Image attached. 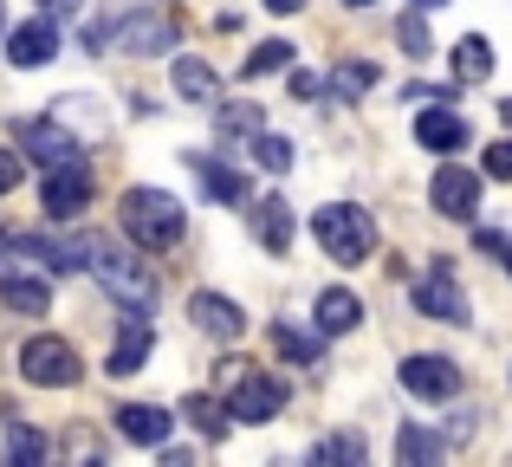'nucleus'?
Listing matches in <instances>:
<instances>
[{"label": "nucleus", "mask_w": 512, "mask_h": 467, "mask_svg": "<svg viewBox=\"0 0 512 467\" xmlns=\"http://www.w3.org/2000/svg\"><path fill=\"white\" fill-rule=\"evenodd\" d=\"M253 240H260L266 253H286L292 247V208L279 202V195H266V202L253 208Z\"/></svg>", "instance_id": "19"}, {"label": "nucleus", "mask_w": 512, "mask_h": 467, "mask_svg": "<svg viewBox=\"0 0 512 467\" xmlns=\"http://www.w3.org/2000/svg\"><path fill=\"white\" fill-rule=\"evenodd\" d=\"M175 416H182V409H175ZM175 416L156 409V403H124V409H117V429H124L137 448H163L169 429H175Z\"/></svg>", "instance_id": "12"}, {"label": "nucleus", "mask_w": 512, "mask_h": 467, "mask_svg": "<svg viewBox=\"0 0 512 467\" xmlns=\"http://www.w3.org/2000/svg\"><path fill=\"white\" fill-rule=\"evenodd\" d=\"M85 202H91V169H85V156H78V163H65V169H46V215L52 221L85 215Z\"/></svg>", "instance_id": "10"}, {"label": "nucleus", "mask_w": 512, "mask_h": 467, "mask_svg": "<svg viewBox=\"0 0 512 467\" xmlns=\"http://www.w3.org/2000/svg\"><path fill=\"white\" fill-rule=\"evenodd\" d=\"M428 202H435L448 221H474V208H480V176H474V169H461V163H441L435 182H428Z\"/></svg>", "instance_id": "9"}, {"label": "nucleus", "mask_w": 512, "mask_h": 467, "mask_svg": "<svg viewBox=\"0 0 512 467\" xmlns=\"http://www.w3.org/2000/svg\"><path fill=\"white\" fill-rule=\"evenodd\" d=\"M500 111H506V124H512V98H506V104H500Z\"/></svg>", "instance_id": "40"}, {"label": "nucleus", "mask_w": 512, "mask_h": 467, "mask_svg": "<svg viewBox=\"0 0 512 467\" xmlns=\"http://www.w3.org/2000/svg\"><path fill=\"white\" fill-rule=\"evenodd\" d=\"M266 7H273V13H299L305 0H266Z\"/></svg>", "instance_id": "37"}, {"label": "nucleus", "mask_w": 512, "mask_h": 467, "mask_svg": "<svg viewBox=\"0 0 512 467\" xmlns=\"http://www.w3.org/2000/svg\"><path fill=\"white\" fill-rule=\"evenodd\" d=\"M0 26H7V0H0Z\"/></svg>", "instance_id": "41"}, {"label": "nucleus", "mask_w": 512, "mask_h": 467, "mask_svg": "<svg viewBox=\"0 0 512 467\" xmlns=\"http://www.w3.org/2000/svg\"><path fill=\"white\" fill-rule=\"evenodd\" d=\"M454 72L467 78V85H480V78H493V46L480 33H467L461 46H454Z\"/></svg>", "instance_id": "23"}, {"label": "nucleus", "mask_w": 512, "mask_h": 467, "mask_svg": "<svg viewBox=\"0 0 512 467\" xmlns=\"http://www.w3.org/2000/svg\"><path fill=\"white\" fill-rule=\"evenodd\" d=\"M182 416L195 422V429L208 435V442H221V435H227V422H234V409H227V403H214V396H182Z\"/></svg>", "instance_id": "21"}, {"label": "nucleus", "mask_w": 512, "mask_h": 467, "mask_svg": "<svg viewBox=\"0 0 512 467\" xmlns=\"http://www.w3.org/2000/svg\"><path fill=\"white\" fill-rule=\"evenodd\" d=\"M46 435L26 429V422H7V461H46Z\"/></svg>", "instance_id": "27"}, {"label": "nucleus", "mask_w": 512, "mask_h": 467, "mask_svg": "<svg viewBox=\"0 0 512 467\" xmlns=\"http://www.w3.org/2000/svg\"><path fill=\"white\" fill-rule=\"evenodd\" d=\"M318 91H331V78H318V72H292V98H318Z\"/></svg>", "instance_id": "36"}, {"label": "nucleus", "mask_w": 512, "mask_h": 467, "mask_svg": "<svg viewBox=\"0 0 512 467\" xmlns=\"http://www.w3.org/2000/svg\"><path fill=\"white\" fill-rule=\"evenodd\" d=\"M415 137H422L428 150L448 156V150H461V143H467V124H461L454 111H441V104H422V117H415Z\"/></svg>", "instance_id": "17"}, {"label": "nucleus", "mask_w": 512, "mask_h": 467, "mask_svg": "<svg viewBox=\"0 0 512 467\" xmlns=\"http://www.w3.org/2000/svg\"><path fill=\"white\" fill-rule=\"evenodd\" d=\"M318 461H363L357 435H338V442H318Z\"/></svg>", "instance_id": "33"}, {"label": "nucleus", "mask_w": 512, "mask_h": 467, "mask_svg": "<svg viewBox=\"0 0 512 467\" xmlns=\"http://www.w3.org/2000/svg\"><path fill=\"white\" fill-rule=\"evenodd\" d=\"M415 7H448V0H415Z\"/></svg>", "instance_id": "39"}, {"label": "nucleus", "mask_w": 512, "mask_h": 467, "mask_svg": "<svg viewBox=\"0 0 512 467\" xmlns=\"http://www.w3.org/2000/svg\"><path fill=\"white\" fill-rule=\"evenodd\" d=\"M20 377L33 390H72L78 383V351L65 338H26L20 344Z\"/></svg>", "instance_id": "4"}, {"label": "nucleus", "mask_w": 512, "mask_h": 467, "mask_svg": "<svg viewBox=\"0 0 512 467\" xmlns=\"http://www.w3.org/2000/svg\"><path fill=\"white\" fill-rule=\"evenodd\" d=\"M273 351L286 357V364H318V338H305V331H292V325H273Z\"/></svg>", "instance_id": "26"}, {"label": "nucleus", "mask_w": 512, "mask_h": 467, "mask_svg": "<svg viewBox=\"0 0 512 467\" xmlns=\"http://www.w3.org/2000/svg\"><path fill=\"white\" fill-rule=\"evenodd\" d=\"M227 409H234V422H273L279 409H286V383L266 377V370H240L234 396H227Z\"/></svg>", "instance_id": "8"}, {"label": "nucleus", "mask_w": 512, "mask_h": 467, "mask_svg": "<svg viewBox=\"0 0 512 467\" xmlns=\"http://www.w3.org/2000/svg\"><path fill=\"white\" fill-rule=\"evenodd\" d=\"M312 234H318V247H325L338 266H363V260L376 253V221H370V208H350V202L318 208V215H312Z\"/></svg>", "instance_id": "3"}, {"label": "nucleus", "mask_w": 512, "mask_h": 467, "mask_svg": "<svg viewBox=\"0 0 512 467\" xmlns=\"http://www.w3.org/2000/svg\"><path fill=\"white\" fill-rule=\"evenodd\" d=\"M201 189L214 195V202H247V176L227 163H201Z\"/></svg>", "instance_id": "24"}, {"label": "nucleus", "mask_w": 512, "mask_h": 467, "mask_svg": "<svg viewBox=\"0 0 512 467\" xmlns=\"http://www.w3.org/2000/svg\"><path fill=\"white\" fill-rule=\"evenodd\" d=\"M402 390L422 396V403H448V396H461V364H454V357L422 351V357L402 364Z\"/></svg>", "instance_id": "7"}, {"label": "nucleus", "mask_w": 512, "mask_h": 467, "mask_svg": "<svg viewBox=\"0 0 512 467\" xmlns=\"http://www.w3.org/2000/svg\"><path fill=\"white\" fill-rule=\"evenodd\" d=\"M13 150L33 156V163H46V169L78 163V137L59 124V117H26V124H13Z\"/></svg>", "instance_id": "5"}, {"label": "nucleus", "mask_w": 512, "mask_h": 467, "mask_svg": "<svg viewBox=\"0 0 512 467\" xmlns=\"http://www.w3.org/2000/svg\"><path fill=\"white\" fill-rule=\"evenodd\" d=\"M46 7H52V13H72V7H85V0H46Z\"/></svg>", "instance_id": "38"}, {"label": "nucleus", "mask_w": 512, "mask_h": 467, "mask_svg": "<svg viewBox=\"0 0 512 467\" xmlns=\"http://www.w3.org/2000/svg\"><path fill=\"white\" fill-rule=\"evenodd\" d=\"M253 163L273 169V176H286V169H292V143L273 137V130H260V137H253Z\"/></svg>", "instance_id": "28"}, {"label": "nucleus", "mask_w": 512, "mask_h": 467, "mask_svg": "<svg viewBox=\"0 0 512 467\" xmlns=\"http://www.w3.org/2000/svg\"><path fill=\"white\" fill-rule=\"evenodd\" d=\"M318 331L325 338H344V331H357V318H363V305H357V292H344V286H331V292H318Z\"/></svg>", "instance_id": "18"}, {"label": "nucleus", "mask_w": 512, "mask_h": 467, "mask_svg": "<svg viewBox=\"0 0 512 467\" xmlns=\"http://www.w3.org/2000/svg\"><path fill=\"white\" fill-rule=\"evenodd\" d=\"M20 176H26V156H7V150H0V195L20 189Z\"/></svg>", "instance_id": "35"}, {"label": "nucleus", "mask_w": 512, "mask_h": 467, "mask_svg": "<svg viewBox=\"0 0 512 467\" xmlns=\"http://www.w3.org/2000/svg\"><path fill=\"white\" fill-rule=\"evenodd\" d=\"M169 78H175V91H182L188 104H221V78H214V65L195 59V52H175Z\"/></svg>", "instance_id": "15"}, {"label": "nucleus", "mask_w": 512, "mask_h": 467, "mask_svg": "<svg viewBox=\"0 0 512 467\" xmlns=\"http://www.w3.org/2000/svg\"><path fill=\"white\" fill-rule=\"evenodd\" d=\"M0 305L20 312V318H39L52 305V292H46V279H26V273H13V266L0 260Z\"/></svg>", "instance_id": "16"}, {"label": "nucleus", "mask_w": 512, "mask_h": 467, "mask_svg": "<svg viewBox=\"0 0 512 467\" xmlns=\"http://www.w3.org/2000/svg\"><path fill=\"white\" fill-rule=\"evenodd\" d=\"M117 46L124 52H169L175 46V26L163 20V13H130V20H117Z\"/></svg>", "instance_id": "14"}, {"label": "nucleus", "mask_w": 512, "mask_h": 467, "mask_svg": "<svg viewBox=\"0 0 512 467\" xmlns=\"http://www.w3.org/2000/svg\"><path fill=\"white\" fill-rule=\"evenodd\" d=\"M117 221H124V234L137 240V247H150V253H169L175 240H182V228H188L182 202H175V195H163V189H124Z\"/></svg>", "instance_id": "2"}, {"label": "nucleus", "mask_w": 512, "mask_h": 467, "mask_svg": "<svg viewBox=\"0 0 512 467\" xmlns=\"http://www.w3.org/2000/svg\"><path fill=\"white\" fill-rule=\"evenodd\" d=\"M188 312H195V325L214 331V338H240V331H247V318H240L227 299H214V292H195V299H188Z\"/></svg>", "instance_id": "20"}, {"label": "nucleus", "mask_w": 512, "mask_h": 467, "mask_svg": "<svg viewBox=\"0 0 512 467\" xmlns=\"http://www.w3.org/2000/svg\"><path fill=\"white\" fill-rule=\"evenodd\" d=\"M370 91H376V65H363V59H344L338 72H331V98L357 104V98H370Z\"/></svg>", "instance_id": "22"}, {"label": "nucleus", "mask_w": 512, "mask_h": 467, "mask_svg": "<svg viewBox=\"0 0 512 467\" xmlns=\"http://www.w3.org/2000/svg\"><path fill=\"white\" fill-rule=\"evenodd\" d=\"M396 455H402V467H415V461H441V442H435V435H422V429H402L396 435Z\"/></svg>", "instance_id": "29"}, {"label": "nucleus", "mask_w": 512, "mask_h": 467, "mask_svg": "<svg viewBox=\"0 0 512 467\" xmlns=\"http://www.w3.org/2000/svg\"><path fill=\"white\" fill-rule=\"evenodd\" d=\"M396 33H402V46H409V52H415V59H422V52H428V46H435V39H428V20H422V13H409V20H402V26H396Z\"/></svg>", "instance_id": "32"}, {"label": "nucleus", "mask_w": 512, "mask_h": 467, "mask_svg": "<svg viewBox=\"0 0 512 467\" xmlns=\"http://www.w3.org/2000/svg\"><path fill=\"white\" fill-rule=\"evenodd\" d=\"M52 52H59V26H52V20H26V26H13V33H7V59L26 65V72L46 65Z\"/></svg>", "instance_id": "13"}, {"label": "nucleus", "mask_w": 512, "mask_h": 467, "mask_svg": "<svg viewBox=\"0 0 512 467\" xmlns=\"http://www.w3.org/2000/svg\"><path fill=\"white\" fill-rule=\"evenodd\" d=\"M415 312L441 318V325H461L467 299H461V279H454V260H435L422 279H415Z\"/></svg>", "instance_id": "6"}, {"label": "nucleus", "mask_w": 512, "mask_h": 467, "mask_svg": "<svg viewBox=\"0 0 512 467\" xmlns=\"http://www.w3.org/2000/svg\"><path fill=\"white\" fill-rule=\"evenodd\" d=\"M150 247H137V240H91V273L104 279V292H111L117 305H137V312H150L156 299H163V273H156L150 260H143Z\"/></svg>", "instance_id": "1"}, {"label": "nucleus", "mask_w": 512, "mask_h": 467, "mask_svg": "<svg viewBox=\"0 0 512 467\" xmlns=\"http://www.w3.org/2000/svg\"><path fill=\"white\" fill-rule=\"evenodd\" d=\"M150 344H156V325H150V312L124 305V325H117V344H111V377H130V370H143Z\"/></svg>", "instance_id": "11"}, {"label": "nucleus", "mask_w": 512, "mask_h": 467, "mask_svg": "<svg viewBox=\"0 0 512 467\" xmlns=\"http://www.w3.org/2000/svg\"><path fill=\"white\" fill-rule=\"evenodd\" d=\"M350 7H370V0H350Z\"/></svg>", "instance_id": "42"}, {"label": "nucleus", "mask_w": 512, "mask_h": 467, "mask_svg": "<svg viewBox=\"0 0 512 467\" xmlns=\"http://www.w3.org/2000/svg\"><path fill=\"white\" fill-rule=\"evenodd\" d=\"M221 130H234V137H260L266 117L253 111V104H221Z\"/></svg>", "instance_id": "30"}, {"label": "nucleus", "mask_w": 512, "mask_h": 467, "mask_svg": "<svg viewBox=\"0 0 512 467\" xmlns=\"http://www.w3.org/2000/svg\"><path fill=\"white\" fill-rule=\"evenodd\" d=\"M487 176H493V182H512V137H500V143L487 150Z\"/></svg>", "instance_id": "34"}, {"label": "nucleus", "mask_w": 512, "mask_h": 467, "mask_svg": "<svg viewBox=\"0 0 512 467\" xmlns=\"http://www.w3.org/2000/svg\"><path fill=\"white\" fill-rule=\"evenodd\" d=\"M474 247H480V253H493V260H500L506 273H512V234H500V228H480V234H474Z\"/></svg>", "instance_id": "31"}, {"label": "nucleus", "mask_w": 512, "mask_h": 467, "mask_svg": "<svg viewBox=\"0 0 512 467\" xmlns=\"http://www.w3.org/2000/svg\"><path fill=\"white\" fill-rule=\"evenodd\" d=\"M292 65V46L286 39H266V46L247 52V65H240V78H266V72H286Z\"/></svg>", "instance_id": "25"}]
</instances>
